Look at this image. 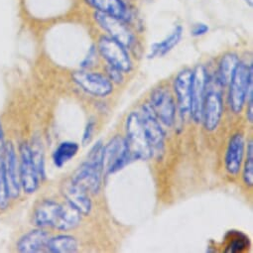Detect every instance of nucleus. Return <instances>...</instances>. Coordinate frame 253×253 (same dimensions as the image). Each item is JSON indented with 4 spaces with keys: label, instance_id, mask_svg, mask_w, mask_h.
Masks as SVG:
<instances>
[{
    "label": "nucleus",
    "instance_id": "1",
    "mask_svg": "<svg viewBox=\"0 0 253 253\" xmlns=\"http://www.w3.org/2000/svg\"><path fill=\"white\" fill-rule=\"evenodd\" d=\"M228 103L231 111L238 114L246 102L248 91L253 87V66L239 61L228 84Z\"/></svg>",
    "mask_w": 253,
    "mask_h": 253
},
{
    "label": "nucleus",
    "instance_id": "2",
    "mask_svg": "<svg viewBox=\"0 0 253 253\" xmlns=\"http://www.w3.org/2000/svg\"><path fill=\"white\" fill-rule=\"evenodd\" d=\"M126 142H127L131 161L148 160L152 155L151 148L147 141L140 113L131 112L126 119Z\"/></svg>",
    "mask_w": 253,
    "mask_h": 253
},
{
    "label": "nucleus",
    "instance_id": "3",
    "mask_svg": "<svg viewBox=\"0 0 253 253\" xmlns=\"http://www.w3.org/2000/svg\"><path fill=\"white\" fill-rule=\"evenodd\" d=\"M91 17L94 23L104 31L107 36L122 44L127 50L132 49L136 45L137 41L135 34L131 30L130 26L123 21L94 10H92Z\"/></svg>",
    "mask_w": 253,
    "mask_h": 253
},
{
    "label": "nucleus",
    "instance_id": "4",
    "mask_svg": "<svg viewBox=\"0 0 253 253\" xmlns=\"http://www.w3.org/2000/svg\"><path fill=\"white\" fill-rule=\"evenodd\" d=\"M96 50L108 65H111L120 71L130 73L133 64L128 53L122 44L107 35H101L97 41Z\"/></svg>",
    "mask_w": 253,
    "mask_h": 253
},
{
    "label": "nucleus",
    "instance_id": "5",
    "mask_svg": "<svg viewBox=\"0 0 253 253\" xmlns=\"http://www.w3.org/2000/svg\"><path fill=\"white\" fill-rule=\"evenodd\" d=\"M131 161L129 149L125 138L115 135L103 148V172L105 174H113Z\"/></svg>",
    "mask_w": 253,
    "mask_h": 253
},
{
    "label": "nucleus",
    "instance_id": "6",
    "mask_svg": "<svg viewBox=\"0 0 253 253\" xmlns=\"http://www.w3.org/2000/svg\"><path fill=\"white\" fill-rule=\"evenodd\" d=\"M90 9L113 16L128 26H131L135 19L134 8L126 0H83Z\"/></svg>",
    "mask_w": 253,
    "mask_h": 253
},
{
    "label": "nucleus",
    "instance_id": "7",
    "mask_svg": "<svg viewBox=\"0 0 253 253\" xmlns=\"http://www.w3.org/2000/svg\"><path fill=\"white\" fill-rule=\"evenodd\" d=\"M73 81L86 93L97 97H105L113 90L112 82L99 73L77 71L72 75Z\"/></svg>",
    "mask_w": 253,
    "mask_h": 253
},
{
    "label": "nucleus",
    "instance_id": "8",
    "mask_svg": "<svg viewBox=\"0 0 253 253\" xmlns=\"http://www.w3.org/2000/svg\"><path fill=\"white\" fill-rule=\"evenodd\" d=\"M143 129L152 151L153 157H160L164 153L165 132L160 124V121L155 117L148 104L142 106L140 113Z\"/></svg>",
    "mask_w": 253,
    "mask_h": 253
},
{
    "label": "nucleus",
    "instance_id": "9",
    "mask_svg": "<svg viewBox=\"0 0 253 253\" xmlns=\"http://www.w3.org/2000/svg\"><path fill=\"white\" fill-rule=\"evenodd\" d=\"M103 164L84 161L72 175L71 181L88 194H97L101 187Z\"/></svg>",
    "mask_w": 253,
    "mask_h": 253
},
{
    "label": "nucleus",
    "instance_id": "10",
    "mask_svg": "<svg viewBox=\"0 0 253 253\" xmlns=\"http://www.w3.org/2000/svg\"><path fill=\"white\" fill-rule=\"evenodd\" d=\"M155 117L168 127H172L176 119V104L173 96L164 88H156L148 104Z\"/></svg>",
    "mask_w": 253,
    "mask_h": 253
},
{
    "label": "nucleus",
    "instance_id": "11",
    "mask_svg": "<svg viewBox=\"0 0 253 253\" xmlns=\"http://www.w3.org/2000/svg\"><path fill=\"white\" fill-rule=\"evenodd\" d=\"M210 77L204 65H198L193 70L192 83V107L191 117L196 122L202 121V109L209 85Z\"/></svg>",
    "mask_w": 253,
    "mask_h": 253
},
{
    "label": "nucleus",
    "instance_id": "12",
    "mask_svg": "<svg viewBox=\"0 0 253 253\" xmlns=\"http://www.w3.org/2000/svg\"><path fill=\"white\" fill-rule=\"evenodd\" d=\"M19 176L21 187L26 194H33L37 191L41 177L33 162L30 145L27 143H22L20 146Z\"/></svg>",
    "mask_w": 253,
    "mask_h": 253
},
{
    "label": "nucleus",
    "instance_id": "13",
    "mask_svg": "<svg viewBox=\"0 0 253 253\" xmlns=\"http://www.w3.org/2000/svg\"><path fill=\"white\" fill-rule=\"evenodd\" d=\"M223 103L221 93L216 89H207L203 109L202 122L208 131H214L221 120Z\"/></svg>",
    "mask_w": 253,
    "mask_h": 253
},
{
    "label": "nucleus",
    "instance_id": "14",
    "mask_svg": "<svg viewBox=\"0 0 253 253\" xmlns=\"http://www.w3.org/2000/svg\"><path fill=\"white\" fill-rule=\"evenodd\" d=\"M3 173H4V178H5L9 197L11 199L18 198L20 193V187H21L19 167H18L15 149L11 142L7 143L4 148Z\"/></svg>",
    "mask_w": 253,
    "mask_h": 253
},
{
    "label": "nucleus",
    "instance_id": "15",
    "mask_svg": "<svg viewBox=\"0 0 253 253\" xmlns=\"http://www.w3.org/2000/svg\"><path fill=\"white\" fill-rule=\"evenodd\" d=\"M192 83L193 70L185 69L181 71L174 80V90L178 100L180 114L183 117L191 116L192 107Z\"/></svg>",
    "mask_w": 253,
    "mask_h": 253
},
{
    "label": "nucleus",
    "instance_id": "16",
    "mask_svg": "<svg viewBox=\"0 0 253 253\" xmlns=\"http://www.w3.org/2000/svg\"><path fill=\"white\" fill-rule=\"evenodd\" d=\"M62 193L67 203L76 209L82 215H88L92 209V203L85 192L81 187L74 184L71 180L63 185Z\"/></svg>",
    "mask_w": 253,
    "mask_h": 253
},
{
    "label": "nucleus",
    "instance_id": "17",
    "mask_svg": "<svg viewBox=\"0 0 253 253\" xmlns=\"http://www.w3.org/2000/svg\"><path fill=\"white\" fill-rule=\"evenodd\" d=\"M244 155V138L241 133H235L231 136L224 158L225 169L231 176H236L242 165Z\"/></svg>",
    "mask_w": 253,
    "mask_h": 253
},
{
    "label": "nucleus",
    "instance_id": "18",
    "mask_svg": "<svg viewBox=\"0 0 253 253\" xmlns=\"http://www.w3.org/2000/svg\"><path fill=\"white\" fill-rule=\"evenodd\" d=\"M61 210V204L52 200H45L36 208L33 220L39 227H56Z\"/></svg>",
    "mask_w": 253,
    "mask_h": 253
},
{
    "label": "nucleus",
    "instance_id": "19",
    "mask_svg": "<svg viewBox=\"0 0 253 253\" xmlns=\"http://www.w3.org/2000/svg\"><path fill=\"white\" fill-rule=\"evenodd\" d=\"M184 34V28L181 25H177L173 31L162 41L152 44L150 51L147 55L148 59L163 58L169 54L182 40Z\"/></svg>",
    "mask_w": 253,
    "mask_h": 253
},
{
    "label": "nucleus",
    "instance_id": "20",
    "mask_svg": "<svg viewBox=\"0 0 253 253\" xmlns=\"http://www.w3.org/2000/svg\"><path fill=\"white\" fill-rule=\"evenodd\" d=\"M49 235L42 229H34L23 235L17 243V249L23 253H36L47 246Z\"/></svg>",
    "mask_w": 253,
    "mask_h": 253
},
{
    "label": "nucleus",
    "instance_id": "21",
    "mask_svg": "<svg viewBox=\"0 0 253 253\" xmlns=\"http://www.w3.org/2000/svg\"><path fill=\"white\" fill-rule=\"evenodd\" d=\"M239 61V57L235 53H226L220 58L214 77L219 86H227L229 84Z\"/></svg>",
    "mask_w": 253,
    "mask_h": 253
},
{
    "label": "nucleus",
    "instance_id": "22",
    "mask_svg": "<svg viewBox=\"0 0 253 253\" xmlns=\"http://www.w3.org/2000/svg\"><path fill=\"white\" fill-rule=\"evenodd\" d=\"M81 220L82 214L67 203L65 205H61L60 214L55 228L64 231L71 230L77 227L80 224Z\"/></svg>",
    "mask_w": 253,
    "mask_h": 253
},
{
    "label": "nucleus",
    "instance_id": "23",
    "mask_svg": "<svg viewBox=\"0 0 253 253\" xmlns=\"http://www.w3.org/2000/svg\"><path fill=\"white\" fill-rule=\"evenodd\" d=\"M78 241L72 235H57L49 238L47 242V250L52 253H73L78 251Z\"/></svg>",
    "mask_w": 253,
    "mask_h": 253
},
{
    "label": "nucleus",
    "instance_id": "24",
    "mask_svg": "<svg viewBox=\"0 0 253 253\" xmlns=\"http://www.w3.org/2000/svg\"><path fill=\"white\" fill-rule=\"evenodd\" d=\"M80 149V145L76 142L65 141L62 142L53 153V162L56 167L62 168L70 160H72Z\"/></svg>",
    "mask_w": 253,
    "mask_h": 253
},
{
    "label": "nucleus",
    "instance_id": "25",
    "mask_svg": "<svg viewBox=\"0 0 253 253\" xmlns=\"http://www.w3.org/2000/svg\"><path fill=\"white\" fill-rule=\"evenodd\" d=\"M243 181L244 184L248 187L253 185V143L252 140L247 144L246 150V160L243 167Z\"/></svg>",
    "mask_w": 253,
    "mask_h": 253
},
{
    "label": "nucleus",
    "instance_id": "26",
    "mask_svg": "<svg viewBox=\"0 0 253 253\" xmlns=\"http://www.w3.org/2000/svg\"><path fill=\"white\" fill-rule=\"evenodd\" d=\"M33 146H30L31 148V153H32V159L33 162L35 164V167L41 177L44 178V153H43V149H42V143L40 142V140L36 139L33 141Z\"/></svg>",
    "mask_w": 253,
    "mask_h": 253
},
{
    "label": "nucleus",
    "instance_id": "27",
    "mask_svg": "<svg viewBox=\"0 0 253 253\" xmlns=\"http://www.w3.org/2000/svg\"><path fill=\"white\" fill-rule=\"evenodd\" d=\"M248 246V238L241 234V236L234 237L233 240L227 246L225 252L227 253H236L244 250Z\"/></svg>",
    "mask_w": 253,
    "mask_h": 253
},
{
    "label": "nucleus",
    "instance_id": "28",
    "mask_svg": "<svg viewBox=\"0 0 253 253\" xmlns=\"http://www.w3.org/2000/svg\"><path fill=\"white\" fill-rule=\"evenodd\" d=\"M105 72H106V75H107V78L112 82V83H115V84H120L123 82V72L120 71L119 69L111 66V65H108L106 64L105 66Z\"/></svg>",
    "mask_w": 253,
    "mask_h": 253
},
{
    "label": "nucleus",
    "instance_id": "29",
    "mask_svg": "<svg viewBox=\"0 0 253 253\" xmlns=\"http://www.w3.org/2000/svg\"><path fill=\"white\" fill-rule=\"evenodd\" d=\"M95 57H96V47L95 46H91L90 49L88 50L87 55L85 56V58L81 63L82 69L83 70H87V69L91 68L93 66V64H94Z\"/></svg>",
    "mask_w": 253,
    "mask_h": 253
},
{
    "label": "nucleus",
    "instance_id": "30",
    "mask_svg": "<svg viewBox=\"0 0 253 253\" xmlns=\"http://www.w3.org/2000/svg\"><path fill=\"white\" fill-rule=\"evenodd\" d=\"M94 127H95V121L93 118H90L87 121L84 131V136H83V141H82L84 145H86L90 142V140L92 138L93 131H94Z\"/></svg>",
    "mask_w": 253,
    "mask_h": 253
},
{
    "label": "nucleus",
    "instance_id": "31",
    "mask_svg": "<svg viewBox=\"0 0 253 253\" xmlns=\"http://www.w3.org/2000/svg\"><path fill=\"white\" fill-rule=\"evenodd\" d=\"M210 31V27L206 23H196L193 25L191 35L193 37H201L206 35Z\"/></svg>",
    "mask_w": 253,
    "mask_h": 253
},
{
    "label": "nucleus",
    "instance_id": "32",
    "mask_svg": "<svg viewBox=\"0 0 253 253\" xmlns=\"http://www.w3.org/2000/svg\"><path fill=\"white\" fill-rule=\"evenodd\" d=\"M4 140H3V130H2V125L0 123V167L3 164V155H4Z\"/></svg>",
    "mask_w": 253,
    "mask_h": 253
},
{
    "label": "nucleus",
    "instance_id": "33",
    "mask_svg": "<svg viewBox=\"0 0 253 253\" xmlns=\"http://www.w3.org/2000/svg\"><path fill=\"white\" fill-rule=\"evenodd\" d=\"M243 1L245 2V4L247 6H249L250 8H252V5H253V0H243Z\"/></svg>",
    "mask_w": 253,
    "mask_h": 253
}]
</instances>
